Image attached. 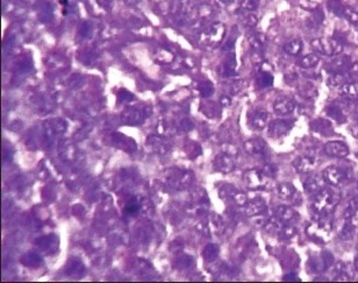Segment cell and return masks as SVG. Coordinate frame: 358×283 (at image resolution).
Segmentation results:
<instances>
[{"mask_svg": "<svg viewBox=\"0 0 358 283\" xmlns=\"http://www.w3.org/2000/svg\"><path fill=\"white\" fill-rule=\"evenodd\" d=\"M323 150L330 158L343 159L349 155V147L342 141H329L324 144Z\"/></svg>", "mask_w": 358, "mask_h": 283, "instance_id": "30bf717a", "label": "cell"}, {"mask_svg": "<svg viewBox=\"0 0 358 283\" xmlns=\"http://www.w3.org/2000/svg\"><path fill=\"white\" fill-rule=\"evenodd\" d=\"M328 8L337 17H343L347 18L349 11L351 8H349L347 5L344 4L342 0H329L328 1Z\"/></svg>", "mask_w": 358, "mask_h": 283, "instance_id": "ac0fdd59", "label": "cell"}, {"mask_svg": "<svg viewBox=\"0 0 358 283\" xmlns=\"http://www.w3.org/2000/svg\"><path fill=\"white\" fill-rule=\"evenodd\" d=\"M347 19L350 21L354 26L358 27V11H354V10L349 11V13L347 15Z\"/></svg>", "mask_w": 358, "mask_h": 283, "instance_id": "1f68e13d", "label": "cell"}, {"mask_svg": "<svg viewBox=\"0 0 358 283\" xmlns=\"http://www.w3.org/2000/svg\"><path fill=\"white\" fill-rule=\"evenodd\" d=\"M276 174H277V167H274V165H266V167H265V175H266V176L274 177Z\"/></svg>", "mask_w": 358, "mask_h": 283, "instance_id": "d590c367", "label": "cell"}, {"mask_svg": "<svg viewBox=\"0 0 358 283\" xmlns=\"http://www.w3.org/2000/svg\"><path fill=\"white\" fill-rule=\"evenodd\" d=\"M324 20V13L323 11H321L319 7L316 10L312 11V15L308 19V26L312 27V28H315V27H320L321 24H323Z\"/></svg>", "mask_w": 358, "mask_h": 283, "instance_id": "484cf974", "label": "cell"}, {"mask_svg": "<svg viewBox=\"0 0 358 283\" xmlns=\"http://www.w3.org/2000/svg\"><path fill=\"white\" fill-rule=\"evenodd\" d=\"M339 94L347 100H354L358 97V90L356 84L353 82H347L339 88Z\"/></svg>", "mask_w": 358, "mask_h": 283, "instance_id": "d6986e66", "label": "cell"}, {"mask_svg": "<svg viewBox=\"0 0 358 283\" xmlns=\"http://www.w3.org/2000/svg\"><path fill=\"white\" fill-rule=\"evenodd\" d=\"M140 210V205L135 198H131L129 202H128L126 209H125V213L128 214V216H135V214Z\"/></svg>", "mask_w": 358, "mask_h": 283, "instance_id": "f546056e", "label": "cell"}, {"mask_svg": "<svg viewBox=\"0 0 358 283\" xmlns=\"http://www.w3.org/2000/svg\"><path fill=\"white\" fill-rule=\"evenodd\" d=\"M357 251H358V239H357Z\"/></svg>", "mask_w": 358, "mask_h": 283, "instance_id": "ab89813d", "label": "cell"}, {"mask_svg": "<svg viewBox=\"0 0 358 283\" xmlns=\"http://www.w3.org/2000/svg\"><path fill=\"white\" fill-rule=\"evenodd\" d=\"M299 4L304 10L307 11H314L319 7V1L317 0H300Z\"/></svg>", "mask_w": 358, "mask_h": 283, "instance_id": "4dcf8cb0", "label": "cell"}, {"mask_svg": "<svg viewBox=\"0 0 358 283\" xmlns=\"http://www.w3.org/2000/svg\"><path fill=\"white\" fill-rule=\"evenodd\" d=\"M332 278L335 281H349L354 278L353 269L348 263L339 261L332 267Z\"/></svg>", "mask_w": 358, "mask_h": 283, "instance_id": "4fadbf2b", "label": "cell"}, {"mask_svg": "<svg viewBox=\"0 0 358 283\" xmlns=\"http://www.w3.org/2000/svg\"><path fill=\"white\" fill-rule=\"evenodd\" d=\"M311 46L317 54L326 56H337L343 50V45L335 38H316L312 40Z\"/></svg>", "mask_w": 358, "mask_h": 283, "instance_id": "3957f363", "label": "cell"}, {"mask_svg": "<svg viewBox=\"0 0 358 283\" xmlns=\"http://www.w3.org/2000/svg\"><path fill=\"white\" fill-rule=\"evenodd\" d=\"M263 210H264V203L257 202L250 208V212H252V213H258V212H261Z\"/></svg>", "mask_w": 358, "mask_h": 283, "instance_id": "836d02e7", "label": "cell"}, {"mask_svg": "<svg viewBox=\"0 0 358 283\" xmlns=\"http://www.w3.org/2000/svg\"><path fill=\"white\" fill-rule=\"evenodd\" d=\"M284 280L285 281H299V279L296 278L295 274H289V275L284 276Z\"/></svg>", "mask_w": 358, "mask_h": 283, "instance_id": "74e56055", "label": "cell"}, {"mask_svg": "<svg viewBox=\"0 0 358 283\" xmlns=\"http://www.w3.org/2000/svg\"><path fill=\"white\" fill-rule=\"evenodd\" d=\"M326 113L330 119L335 120L339 124H343V122L347 121V112H345L344 106L337 103V101L329 104L326 109Z\"/></svg>", "mask_w": 358, "mask_h": 283, "instance_id": "9a60e30c", "label": "cell"}, {"mask_svg": "<svg viewBox=\"0 0 358 283\" xmlns=\"http://www.w3.org/2000/svg\"><path fill=\"white\" fill-rule=\"evenodd\" d=\"M278 195H279L281 199H285L287 202L293 203L295 205H299L301 203L300 192L290 182L281 183L278 186Z\"/></svg>", "mask_w": 358, "mask_h": 283, "instance_id": "52a82bcc", "label": "cell"}, {"mask_svg": "<svg viewBox=\"0 0 358 283\" xmlns=\"http://www.w3.org/2000/svg\"><path fill=\"white\" fill-rule=\"evenodd\" d=\"M333 266H334V257L328 252L314 255L307 262V269L313 274H321L324 270L332 268Z\"/></svg>", "mask_w": 358, "mask_h": 283, "instance_id": "5b68a950", "label": "cell"}, {"mask_svg": "<svg viewBox=\"0 0 358 283\" xmlns=\"http://www.w3.org/2000/svg\"><path fill=\"white\" fill-rule=\"evenodd\" d=\"M310 127H311V131L313 132V133L320 135V137H323V138L332 137V135L334 134V127H333L332 121H329V120H327V119H322V118L315 119L311 122Z\"/></svg>", "mask_w": 358, "mask_h": 283, "instance_id": "8fae6325", "label": "cell"}, {"mask_svg": "<svg viewBox=\"0 0 358 283\" xmlns=\"http://www.w3.org/2000/svg\"><path fill=\"white\" fill-rule=\"evenodd\" d=\"M249 181L253 187L259 188L264 186L266 182V175L259 173V171H253L249 175Z\"/></svg>", "mask_w": 358, "mask_h": 283, "instance_id": "83f0119b", "label": "cell"}, {"mask_svg": "<svg viewBox=\"0 0 358 283\" xmlns=\"http://www.w3.org/2000/svg\"><path fill=\"white\" fill-rule=\"evenodd\" d=\"M292 165L298 173L308 174L316 168L317 159L314 155H301L295 159Z\"/></svg>", "mask_w": 358, "mask_h": 283, "instance_id": "ba28073f", "label": "cell"}, {"mask_svg": "<svg viewBox=\"0 0 358 283\" xmlns=\"http://www.w3.org/2000/svg\"><path fill=\"white\" fill-rule=\"evenodd\" d=\"M276 217L286 224H295L299 220V213L295 208L289 205H280L276 210Z\"/></svg>", "mask_w": 358, "mask_h": 283, "instance_id": "5bb4252c", "label": "cell"}, {"mask_svg": "<svg viewBox=\"0 0 358 283\" xmlns=\"http://www.w3.org/2000/svg\"><path fill=\"white\" fill-rule=\"evenodd\" d=\"M268 119H269L268 111H265V110L256 111V112L253 113V119H252L253 126L255 128H257V130H262V128L265 127Z\"/></svg>", "mask_w": 358, "mask_h": 283, "instance_id": "7402d4cb", "label": "cell"}, {"mask_svg": "<svg viewBox=\"0 0 358 283\" xmlns=\"http://www.w3.org/2000/svg\"><path fill=\"white\" fill-rule=\"evenodd\" d=\"M355 235H356V226H355V224L351 223V221L345 220L342 229L339 230V239H342L343 241H348V240L353 239Z\"/></svg>", "mask_w": 358, "mask_h": 283, "instance_id": "cb8c5ba5", "label": "cell"}, {"mask_svg": "<svg viewBox=\"0 0 358 283\" xmlns=\"http://www.w3.org/2000/svg\"><path fill=\"white\" fill-rule=\"evenodd\" d=\"M327 82L330 87H341L344 83H347V77H345V73H330Z\"/></svg>", "mask_w": 358, "mask_h": 283, "instance_id": "4316f807", "label": "cell"}, {"mask_svg": "<svg viewBox=\"0 0 358 283\" xmlns=\"http://www.w3.org/2000/svg\"><path fill=\"white\" fill-rule=\"evenodd\" d=\"M247 148L252 154H255V155H265L266 152H268V146L264 141L261 139L253 140L250 142L247 143Z\"/></svg>", "mask_w": 358, "mask_h": 283, "instance_id": "603a6c76", "label": "cell"}, {"mask_svg": "<svg viewBox=\"0 0 358 283\" xmlns=\"http://www.w3.org/2000/svg\"><path fill=\"white\" fill-rule=\"evenodd\" d=\"M256 83H257V87H258L259 89L269 88L274 84V76H272L269 71L264 70V71L259 72V75L257 76Z\"/></svg>", "mask_w": 358, "mask_h": 283, "instance_id": "d4e9b609", "label": "cell"}, {"mask_svg": "<svg viewBox=\"0 0 358 283\" xmlns=\"http://www.w3.org/2000/svg\"><path fill=\"white\" fill-rule=\"evenodd\" d=\"M259 0H246L244 1V6L248 8V10H255V8L258 6Z\"/></svg>", "mask_w": 358, "mask_h": 283, "instance_id": "e575fe53", "label": "cell"}, {"mask_svg": "<svg viewBox=\"0 0 358 283\" xmlns=\"http://www.w3.org/2000/svg\"><path fill=\"white\" fill-rule=\"evenodd\" d=\"M344 220L351 221V223H358V196H355L348 201L343 209Z\"/></svg>", "mask_w": 358, "mask_h": 283, "instance_id": "2e32d148", "label": "cell"}, {"mask_svg": "<svg viewBox=\"0 0 358 283\" xmlns=\"http://www.w3.org/2000/svg\"><path fill=\"white\" fill-rule=\"evenodd\" d=\"M350 72L353 73V75H351V76L358 79V63L353 64V67H351V69H350Z\"/></svg>", "mask_w": 358, "mask_h": 283, "instance_id": "8d00e7d4", "label": "cell"}, {"mask_svg": "<svg viewBox=\"0 0 358 283\" xmlns=\"http://www.w3.org/2000/svg\"><path fill=\"white\" fill-rule=\"evenodd\" d=\"M353 61L351 58L347 56V55H337L334 56L332 62L329 63L328 70L330 73H347L350 71L351 67H353Z\"/></svg>", "mask_w": 358, "mask_h": 283, "instance_id": "9c48e42d", "label": "cell"}, {"mask_svg": "<svg viewBox=\"0 0 358 283\" xmlns=\"http://www.w3.org/2000/svg\"><path fill=\"white\" fill-rule=\"evenodd\" d=\"M299 92L306 99H313V98L317 96V90L312 84H306L304 87H301Z\"/></svg>", "mask_w": 358, "mask_h": 283, "instance_id": "f1b7e54d", "label": "cell"}, {"mask_svg": "<svg viewBox=\"0 0 358 283\" xmlns=\"http://www.w3.org/2000/svg\"><path fill=\"white\" fill-rule=\"evenodd\" d=\"M338 201L339 198L337 193L329 188H323L321 191L314 196L313 202H312L311 209L313 219L329 218L330 214L335 211L336 207H337Z\"/></svg>", "mask_w": 358, "mask_h": 283, "instance_id": "6da1fadb", "label": "cell"}, {"mask_svg": "<svg viewBox=\"0 0 358 283\" xmlns=\"http://www.w3.org/2000/svg\"><path fill=\"white\" fill-rule=\"evenodd\" d=\"M295 126V120L293 119H278L272 121L269 127V133L274 139H279V138L286 137L290 133L291 130Z\"/></svg>", "mask_w": 358, "mask_h": 283, "instance_id": "8992f818", "label": "cell"}, {"mask_svg": "<svg viewBox=\"0 0 358 283\" xmlns=\"http://www.w3.org/2000/svg\"><path fill=\"white\" fill-rule=\"evenodd\" d=\"M320 62V57L317 56L316 54H308L302 56L301 58L298 60V66L302 68V69L308 70L312 69V68H315L317 66V63Z\"/></svg>", "mask_w": 358, "mask_h": 283, "instance_id": "44dd1931", "label": "cell"}, {"mask_svg": "<svg viewBox=\"0 0 358 283\" xmlns=\"http://www.w3.org/2000/svg\"><path fill=\"white\" fill-rule=\"evenodd\" d=\"M200 90H201V94H203L204 96H207V94H212L213 88L210 83H205V84H201Z\"/></svg>", "mask_w": 358, "mask_h": 283, "instance_id": "d6a6232c", "label": "cell"}, {"mask_svg": "<svg viewBox=\"0 0 358 283\" xmlns=\"http://www.w3.org/2000/svg\"><path fill=\"white\" fill-rule=\"evenodd\" d=\"M333 223L329 218H319L313 219L311 224L306 226V235L315 244L324 245L332 239Z\"/></svg>", "mask_w": 358, "mask_h": 283, "instance_id": "7a4b0ae2", "label": "cell"}, {"mask_svg": "<svg viewBox=\"0 0 358 283\" xmlns=\"http://www.w3.org/2000/svg\"><path fill=\"white\" fill-rule=\"evenodd\" d=\"M302 42L299 39H292L284 45V51L290 56H298L302 50Z\"/></svg>", "mask_w": 358, "mask_h": 283, "instance_id": "ffe728a7", "label": "cell"}, {"mask_svg": "<svg viewBox=\"0 0 358 283\" xmlns=\"http://www.w3.org/2000/svg\"><path fill=\"white\" fill-rule=\"evenodd\" d=\"M298 107V103L291 97H280L274 101V110L277 115L287 116L290 113L295 112Z\"/></svg>", "mask_w": 358, "mask_h": 283, "instance_id": "7c38bea8", "label": "cell"}, {"mask_svg": "<svg viewBox=\"0 0 358 283\" xmlns=\"http://www.w3.org/2000/svg\"><path fill=\"white\" fill-rule=\"evenodd\" d=\"M350 170V168L339 167V165H329L323 170L322 177L330 186L341 187L351 178Z\"/></svg>", "mask_w": 358, "mask_h": 283, "instance_id": "277c9868", "label": "cell"}, {"mask_svg": "<svg viewBox=\"0 0 358 283\" xmlns=\"http://www.w3.org/2000/svg\"><path fill=\"white\" fill-rule=\"evenodd\" d=\"M355 269H356L358 272V257L356 258V259H355Z\"/></svg>", "mask_w": 358, "mask_h": 283, "instance_id": "f35d334b", "label": "cell"}, {"mask_svg": "<svg viewBox=\"0 0 358 283\" xmlns=\"http://www.w3.org/2000/svg\"><path fill=\"white\" fill-rule=\"evenodd\" d=\"M323 177L321 178L319 176H311L306 178L304 182V189L308 195L315 196L317 192L323 189Z\"/></svg>", "mask_w": 358, "mask_h": 283, "instance_id": "e0dca14e", "label": "cell"}]
</instances>
